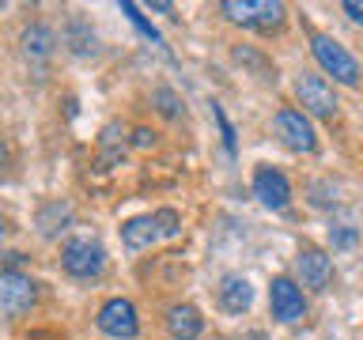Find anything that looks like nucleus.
<instances>
[{"mask_svg":"<svg viewBox=\"0 0 363 340\" xmlns=\"http://www.w3.org/2000/svg\"><path fill=\"white\" fill-rule=\"evenodd\" d=\"M311 53H314V61L337 79V84H348V87L359 84V61L337 38H329V34H314V38H311Z\"/></svg>","mask_w":363,"mask_h":340,"instance_id":"nucleus-1","label":"nucleus"},{"mask_svg":"<svg viewBox=\"0 0 363 340\" xmlns=\"http://www.w3.org/2000/svg\"><path fill=\"white\" fill-rule=\"evenodd\" d=\"M61 265H65L68 276L91 280L106 268V249H102V242H95V238H68L65 249H61Z\"/></svg>","mask_w":363,"mask_h":340,"instance_id":"nucleus-2","label":"nucleus"},{"mask_svg":"<svg viewBox=\"0 0 363 340\" xmlns=\"http://www.w3.org/2000/svg\"><path fill=\"white\" fill-rule=\"evenodd\" d=\"M163 234H178V212H170V208L155 212V215H136V220H129L121 227L125 249H144Z\"/></svg>","mask_w":363,"mask_h":340,"instance_id":"nucleus-3","label":"nucleus"},{"mask_svg":"<svg viewBox=\"0 0 363 340\" xmlns=\"http://www.w3.org/2000/svg\"><path fill=\"white\" fill-rule=\"evenodd\" d=\"M220 11L227 19L257 30H277L284 23V4H277V0H223Z\"/></svg>","mask_w":363,"mask_h":340,"instance_id":"nucleus-4","label":"nucleus"},{"mask_svg":"<svg viewBox=\"0 0 363 340\" xmlns=\"http://www.w3.org/2000/svg\"><path fill=\"white\" fill-rule=\"evenodd\" d=\"M34 302H38V283L16 268H4V276H0V310H4L8 322L23 317Z\"/></svg>","mask_w":363,"mask_h":340,"instance_id":"nucleus-5","label":"nucleus"},{"mask_svg":"<svg viewBox=\"0 0 363 340\" xmlns=\"http://www.w3.org/2000/svg\"><path fill=\"white\" fill-rule=\"evenodd\" d=\"M95 325H99V333L110 336V340H133L136 333H140L136 306H133L129 299H110V302H102Z\"/></svg>","mask_w":363,"mask_h":340,"instance_id":"nucleus-6","label":"nucleus"},{"mask_svg":"<svg viewBox=\"0 0 363 340\" xmlns=\"http://www.w3.org/2000/svg\"><path fill=\"white\" fill-rule=\"evenodd\" d=\"M269 310H272V317H277V322H284V325L299 322V317L306 314L303 288H299L291 276H277V280L269 283Z\"/></svg>","mask_w":363,"mask_h":340,"instance_id":"nucleus-7","label":"nucleus"},{"mask_svg":"<svg viewBox=\"0 0 363 340\" xmlns=\"http://www.w3.org/2000/svg\"><path fill=\"white\" fill-rule=\"evenodd\" d=\"M295 95H299L303 110L318 113V118H337V106H340V102H337L333 87H329L322 76H314V72H303L299 79H295Z\"/></svg>","mask_w":363,"mask_h":340,"instance_id":"nucleus-8","label":"nucleus"},{"mask_svg":"<svg viewBox=\"0 0 363 340\" xmlns=\"http://www.w3.org/2000/svg\"><path fill=\"white\" fill-rule=\"evenodd\" d=\"M277 136L291 147V152H314V147H318L314 125L306 121L303 110H291V106H284L277 113Z\"/></svg>","mask_w":363,"mask_h":340,"instance_id":"nucleus-9","label":"nucleus"},{"mask_svg":"<svg viewBox=\"0 0 363 340\" xmlns=\"http://www.w3.org/2000/svg\"><path fill=\"white\" fill-rule=\"evenodd\" d=\"M295 272H299L303 288L325 291V288H329V280H333V261H329L322 249L306 246V249H299V257H295Z\"/></svg>","mask_w":363,"mask_h":340,"instance_id":"nucleus-10","label":"nucleus"},{"mask_svg":"<svg viewBox=\"0 0 363 340\" xmlns=\"http://www.w3.org/2000/svg\"><path fill=\"white\" fill-rule=\"evenodd\" d=\"M254 197H261V204H269V208H288L291 186L277 166H257L254 170Z\"/></svg>","mask_w":363,"mask_h":340,"instance_id":"nucleus-11","label":"nucleus"},{"mask_svg":"<svg viewBox=\"0 0 363 340\" xmlns=\"http://www.w3.org/2000/svg\"><path fill=\"white\" fill-rule=\"evenodd\" d=\"M216 295H220V306L227 314H242V310H250V302H254V288H250V280L238 276V272L223 276Z\"/></svg>","mask_w":363,"mask_h":340,"instance_id":"nucleus-12","label":"nucleus"},{"mask_svg":"<svg viewBox=\"0 0 363 340\" xmlns=\"http://www.w3.org/2000/svg\"><path fill=\"white\" fill-rule=\"evenodd\" d=\"M167 329L174 340H197L201 329H204V317H201L197 306L182 302V306H170L167 310Z\"/></svg>","mask_w":363,"mask_h":340,"instance_id":"nucleus-13","label":"nucleus"},{"mask_svg":"<svg viewBox=\"0 0 363 340\" xmlns=\"http://www.w3.org/2000/svg\"><path fill=\"white\" fill-rule=\"evenodd\" d=\"M72 220V208L61 200H53V204H45V208L38 212V227H42V234L45 238H53L57 231H65V223Z\"/></svg>","mask_w":363,"mask_h":340,"instance_id":"nucleus-14","label":"nucleus"},{"mask_svg":"<svg viewBox=\"0 0 363 340\" xmlns=\"http://www.w3.org/2000/svg\"><path fill=\"white\" fill-rule=\"evenodd\" d=\"M53 30H45V27H30L27 34H23V45H27V53L34 57H50L53 53Z\"/></svg>","mask_w":363,"mask_h":340,"instance_id":"nucleus-15","label":"nucleus"},{"mask_svg":"<svg viewBox=\"0 0 363 340\" xmlns=\"http://www.w3.org/2000/svg\"><path fill=\"white\" fill-rule=\"evenodd\" d=\"M121 11H125V16H129L133 23H136V27H140L144 34H147V38H152L155 45H163V38H159V30L152 27V23H147L144 16H140V8H136V4H129V0H125V4H121Z\"/></svg>","mask_w":363,"mask_h":340,"instance_id":"nucleus-16","label":"nucleus"},{"mask_svg":"<svg viewBox=\"0 0 363 340\" xmlns=\"http://www.w3.org/2000/svg\"><path fill=\"white\" fill-rule=\"evenodd\" d=\"M329 242L345 249V246H352V242H356V231H352L348 223H340V227H329Z\"/></svg>","mask_w":363,"mask_h":340,"instance_id":"nucleus-17","label":"nucleus"},{"mask_svg":"<svg viewBox=\"0 0 363 340\" xmlns=\"http://www.w3.org/2000/svg\"><path fill=\"white\" fill-rule=\"evenodd\" d=\"M155 102H163V106H159V110H163L167 118H174V113H182V106H178V98L170 95V91H155Z\"/></svg>","mask_w":363,"mask_h":340,"instance_id":"nucleus-18","label":"nucleus"},{"mask_svg":"<svg viewBox=\"0 0 363 340\" xmlns=\"http://www.w3.org/2000/svg\"><path fill=\"white\" fill-rule=\"evenodd\" d=\"M212 113H216V121H220V132H223V144H227V152H235V129L227 125V118H223V110H220V106H216Z\"/></svg>","mask_w":363,"mask_h":340,"instance_id":"nucleus-19","label":"nucleus"},{"mask_svg":"<svg viewBox=\"0 0 363 340\" xmlns=\"http://www.w3.org/2000/svg\"><path fill=\"white\" fill-rule=\"evenodd\" d=\"M133 144L136 147H152L155 144V132L152 129H133Z\"/></svg>","mask_w":363,"mask_h":340,"instance_id":"nucleus-20","label":"nucleus"},{"mask_svg":"<svg viewBox=\"0 0 363 340\" xmlns=\"http://www.w3.org/2000/svg\"><path fill=\"white\" fill-rule=\"evenodd\" d=\"M345 11H348V16L356 19V23H363V4H352V0H348V4H345Z\"/></svg>","mask_w":363,"mask_h":340,"instance_id":"nucleus-21","label":"nucleus"},{"mask_svg":"<svg viewBox=\"0 0 363 340\" xmlns=\"http://www.w3.org/2000/svg\"><path fill=\"white\" fill-rule=\"evenodd\" d=\"M23 340H53L50 333H30V336H23Z\"/></svg>","mask_w":363,"mask_h":340,"instance_id":"nucleus-22","label":"nucleus"}]
</instances>
